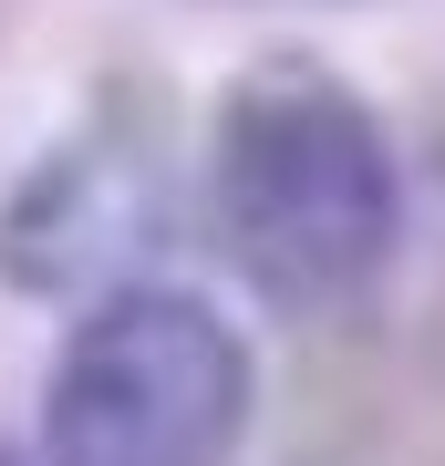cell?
<instances>
[{
    "label": "cell",
    "mask_w": 445,
    "mask_h": 466,
    "mask_svg": "<svg viewBox=\"0 0 445 466\" xmlns=\"http://www.w3.org/2000/svg\"><path fill=\"white\" fill-rule=\"evenodd\" d=\"M207 208H217V249L238 259L248 290H269L280 311H321L394 259L404 167L383 146V115L342 73L259 63L217 94Z\"/></svg>",
    "instance_id": "1"
},
{
    "label": "cell",
    "mask_w": 445,
    "mask_h": 466,
    "mask_svg": "<svg viewBox=\"0 0 445 466\" xmlns=\"http://www.w3.org/2000/svg\"><path fill=\"white\" fill-rule=\"evenodd\" d=\"M248 425V342L197 290H115L42 394L52 466H217Z\"/></svg>",
    "instance_id": "2"
},
{
    "label": "cell",
    "mask_w": 445,
    "mask_h": 466,
    "mask_svg": "<svg viewBox=\"0 0 445 466\" xmlns=\"http://www.w3.org/2000/svg\"><path fill=\"white\" fill-rule=\"evenodd\" d=\"M125 238H146V167H125L115 146H63L0 218V269L32 290H63L94 280Z\"/></svg>",
    "instance_id": "3"
},
{
    "label": "cell",
    "mask_w": 445,
    "mask_h": 466,
    "mask_svg": "<svg viewBox=\"0 0 445 466\" xmlns=\"http://www.w3.org/2000/svg\"><path fill=\"white\" fill-rule=\"evenodd\" d=\"M0 466H21V456H11V446H0Z\"/></svg>",
    "instance_id": "4"
}]
</instances>
